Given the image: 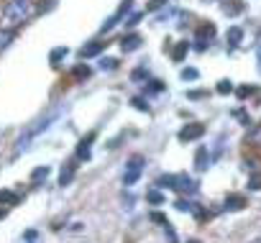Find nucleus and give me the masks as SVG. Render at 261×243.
Masks as SVG:
<instances>
[{"label":"nucleus","instance_id":"obj_1","mask_svg":"<svg viewBox=\"0 0 261 243\" xmlns=\"http://www.w3.org/2000/svg\"><path fill=\"white\" fill-rule=\"evenodd\" d=\"M31 3L33 0H8L0 13V29H18L31 13Z\"/></svg>","mask_w":261,"mask_h":243},{"label":"nucleus","instance_id":"obj_2","mask_svg":"<svg viewBox=\"0 0 261 243\" xmlns=\"http://www.w3.org/2000/svg\"><path fill=\"white\" fill-rule=\"evenodd\" d=\"M156 184L159 187H167V190H177V192H182V195L197 190L195 179H190L187 174H164V177L156 179Z\"/></svg>","mask_w":261,"mask_h":243},{"label":"nucleus","instance_id":"obj_3","mask_svg":"<svg viewBox=\"0 0 261 243\" xmlns=\"http://www.w3.org/2000/svg\"><path fill=\"white\" fill-rule=\"evenodd\" d=\"M54 115H57V113H49V115H46V118H39V121H36V123L31 125V128H29V131H26V133H23V136H21V138H18V146H15V154H18V151H23L26 146H29V141H31L33 136H39V133H41V131H46V128H49V123L54 121Z\"/></svg>","mask_w":261,"mask_h":243},{"label":"nucleus","instance_id":"obj_4","mask_svg":"<svg viewBox=\"0 0 261 243\" xmlns=\"http://www.w3.org/2000/svg\"><path fill=\"white\" fill-rule=\"evenodd\" d=\"M143 172V156H133L128 164H125V174H123V184L125 187H131V184H136L138 182V177Z\"/></svg>","mask_w":261,"mask_h":243},{"label":"nucleus","instance_id":"obj_5","mask_svg":"<svg viewBox=\"0 0 261 243\" xmlns=\"http://www.w3.org/2000/svg\"><path fill=\"white\" fill-rule=\"evenodd\" d=\"M202 133H205V125L202 123H187L184 128L177 133V138L182 141V143H192L197 138H202Z\"/></svg>","mask_w":261,"mask_h":243},{"label":"nucleus","instance_id":"obj_6","mask_svg":"<svg viewBox=\"0 0 261 243\" xmlns=\"http://www.w3.org/2000/svg\"><path fill=\"white\" fill-rule=\"evenodd\" d=\"M213 36H215V26H213V23H202V26H197V31H195V41H197V44H195V46L200 49V51H205Z\"/></svg>","mask_w":261,"mask_h":243},{"label":"nucleus","instance_id":"obj_7","mask_svg":"<svg viewBox=\"0 0 261 243\" xmlns=\"http://www.w3.org/2000/svg\"><path fill=\"white\" fill-rule=\"evenodd\" d=\"M97 138V131H90L87 136L77 143V159L79 161H87L90 159V154H92V141Z\"/></svg>","mask_w":261,"mask_h":243},{"label":"nucleus","instance_id":"obj_8","mask_svg":"<svg viewBox=\"0 0 261 243\" xmlns=\"http://www.w3.org/2000/svg\"><path fill=\"white\" fill-rule=\"evenodd\" d=\"M131 8H133V0H123V5H121L118 11H115V13H113V15H110V18H107V21L103 23V33H105V31H110L113 26L121 21V18H125V13H128Z\"/></svg>","mask_w":261,"mask_h":243},{"label":"nucleus","instance_id":"obj_9","mask_svg":"<svg viewBox=\"0 0 261 243\" xmlns=\"http://www.w3.org/2000/svg\"><path fill=\"white\" fill-rule=\"evenodd\" d=\"M105 44H107V41H90V44H85V46L79 49V57H82V59H92V57H97V54L105 49Z\"/></svg>","mask_w":261,"mask_h":243},{"label":"nucleus","instance_id":"obj_10","mask_svg":"<svg viewBox=\"0 0 261 243\" xmlns=\"http://www.w3.org/2000/svg\"><path fill=\"white\" fill-rule=\"evenodd\" d=\"M141 44H143V39H141L138 33H128V36H123V39H121V49L125 54H131V51L141 49Z\"/></svg>","mask_w":261,"mask_h":243},{"label":"nucleus","instance_id":"obj_11","mask_svg":"<svg viewBox=\"0 0 261 243\" xmlns=\"http://www.w3.org/2000/svg\"><path fill=\"white\" fill-rule=\"evenodd\" d=\"M75 174H77V164H75V161H67V164H64V169H61V174H59V184H61V187L72 184V179H75Z\"/></svg>","mask_w":261,"mask_h":243},{"label":"nucleus","instance_id":"obj_12","mask_svg":"<svg viewBox=\"0 0 261 243\" xmlns=\"http://www.w3.org/2000/svg\"><path fill=\"white\" fill-rule=\"evenodd\" d=\"M210 167V154H208V149L200 146L197 149V154H195V169L197 172H205V169Z\"/></svg>","mask_w":261,"mask_h":243},{"label":"nucleus","instance_id":"obj_13","mask_svg":"<svg viewBox=\"0 0 261 243\" xmlns=\"http://www.w3.org/2000/svg\"><path fill=\"white\" fill-rule=\"evenodd\" d=\"M244 208H246L244 195H228L226 197V210H244Z\"/></svg>","mask_w":261,"mask_h":243},{"label":"nucleus","instance_id":"obj_14","mask_svg":"<svg viewBox=\"0 0 261 243\" xmlns=\"http://www.w3.org/2000/svg\"><path fill=\"white\" fill-rule=\"evenodd\" d=\"M244 169H246V172H251L254 177H261V159L246 156V159H244Z\"/></svg>","mask_w":261,"mask_h":243},{"label":"nucleus","instance_id":"obj_15","mask_svg":"<svg viewBox=\"0 0 261 243\" xmlns=\"http://www.w3.org/2000/svg\"><path fill=\"white\" fill-rule=\"evenodd\" d=\"M226 39H228L230 46H238L241 39H244V29H241V26H230L228 33H226Z\"/></svg>","mask_w":261,"mask_h":243},{"label":"nucleus","instance_id":"obj_16","mask_svg":"<svg viewBox=\"0 0 261 243\" xmlns=\"http://www.w3.org/2000/svg\"><path fill=\"white\" fill-rule=\"evenodd\" d=\"M187 51H190V44H187V41H177L174 49H172V59L174 61H182L187 57Z\"/></svg>","mask_w":261,"mask_h":243},{"label":"nucleus","instance_id":"obj_17","mask_svg":"<svg viewBox=\"0 0 261 243\" xmlns=\"http://www.w3.org/2000/svg\"><path fill=\"white\" fill-rule=\"evenodd\" d=\"M246 143H248V146H254V149H261V125H254V128L248 131Z\"/></svg>","mask_w":261,"mask_h":243},{"label":"nucleus","instance_id":"obj_18","mask_svg":"<svg viewBox=\"0 0 261 243\" xmlns=\"http://www.w3.org/2000/svg\"><path fill=\"white\" fill-rule=\"evenodd\" d=\"M72 77H75L77 82H85V79L90 77V67L87 64H77L75 69H72Z\"/></svg>","mask_w":261,"mask_h":243},{"label":"nucleus","instance_id":"obj_19","mask_svg":"<svg viewBox=\"0 0 261 243\" xmlns=\"http://www.w3.org/2000/svg\"><path fill=\"white\" fill-rule=\"evenodd\" d=\"M13 39H15V31L13 29H0V51H3Z\"/></svg>","mask_w":261,"mask_h":243},{"label":"nucleus","instance_id":"obj_20","mask_svg":"<svg viewBox=\"0 0 261 243\" xmlns=\"http://www.w3.org/2000/svg\"><path fill=\"white\" fill-rule=\"evenodd\" d=\"M174 208H177L179 213H195V210H197V205H195V202H190V200H184V197H179V200L174 202Z\"/></svg>","mask_w":261,"mask_h":243},{"label":"nucleus","instance_id":"obj_21","mask_svg":"<svg viewBox=\"0 0 261 243\" xmlns=\"http://www.w3.org/2000/svg\"><path fill=\"white\" fill-rule=\"evenodd\" d=\"M223 11L230 13V15H236V13L244 11V3H241V0H228V3H223Z\"/></svg>","mask_w":261,"mask_h":243},{"label":"nucleus","instance_id":"obj_22","mask_svg":"<svg viewBox=\"0 0 261 243\" xmlns=\"http://www.w3.org/2000/svg\"><path fill=\"white\" fill-rule=\"evenodd\" d=\"M67 54H69V49H67V46H57V49H54V51L49 54V61H51V64H59V59H64Z\"/></svg>","mask_w":261,"mask_h":243},{"label":"nucleus","instance_id":"obj_23","mask_svg":"<svg viewBox=\"0 0 261 243\" xmlns=\"http://www.w3.org/2000/svg\"><path fill=\"white\" fill-rule=\"evenodd\" d=\"M18 202V195L11 190H0V205H15Z\"/></svg>","mask_w":261,"mask_h":243},{"label":"nucleus","instance_id":"obj_24","mask_svg":"<svg viewBox=\"0 0 261 243\" xmlns=\"http://www.w3.org/2000/svg\"><path fill=\"white\" fill-rule=\"evenodd\" d=\"M215 92H218V95H230L233 92V82H230V79H220L218 87H215Z\"/></svg>","mask_w":261,"mask_h":243},{"label":"nucleus","instance_id":"obj_25","mask_svg":"<svg viewBox=\"0 0 261 243\" xmlns=\"http://www.w3.org/2000/svg\"><path fill=\"white\" fill-rule=\"evenodd\" d=\"M46 177H49V167H39L31 172V182H41V179H46Z\"/></svg>","mask_w":261,"mask_h":243},{"label":"nucleus","instance_id":"obj_26","mask_svg":"<svg viewBox=\"0 0 261 243\" xmlns=\"http://www.w3.org/2000/svg\"><path fill=\"white\" fill-rule=\"evenodd\" d=\"M149 220H151V223H156V226H169L167 215H164V213H159V210L151 213V215H149Z\"/></svg>","mask_w":261,"mask_h":243},{"label":"nucleus","instance_id":"obj_27","mask_svg":"<svg viewBox=\"0 0 261 243\" xmlns=\"http://www.w3.org/2000/svg\"><path fill=\"white\" fill-rule=\"evenodd\" d=\"M146 200H149L151 205H161V202H164V195H161L159 190H151V192L146 195Z\"/></svg>","mask_w":261,"mask_h":243},{"label":"nucleus","instance_id":"obj_28","mask_svg":"<svg viewBox=\"0 0 261 243\" xmlns=\"http://www.w3.org/2000/svg\"><path fill=\"white\" fill-rule=\"evenodd\" d=\"M200 77V72H197L195 67H184L182 69V79H197Z\"/></svg>","mask_w":261,"mask_h":243},{"label":"nucleus","instance_id":"obj_29","mask_svg":"<svg viewBox=\"0 0 261 243\" xmlns=\"http://www.w3.org/2000/svg\"><path fill=\"white\" fill-rule=\"evenodd\" d=\"M149 75H146V69H143V67H138V69H133L131 72V79H133V82H141V79H146Z\"/></svg>","mask_w":261,"mask_h":243},{"label":"nucleus","instance_id":"obj_30","mask_svg":"<svg viewBox=\"0 0 261 243\" xmlns=\"http://www.w3.org/2000/svg\"><path fill=\"white\" fill-rule=\"evenodd\" d=\"M167 5V0H151V3L146 5V13H154V11H159V8H164Z\"/></svg>","mask_w":261,"mask_h":243},{"label":"nucleus","instance_id":"obj_31","mask_svg":"<svg viewBox=\"0 0 261 243\" xmlns=\"http://www.w3.org/2000/svg\"><path fill=\"white\" fill-rule=\"evenodd\" d=\"M254 92H256V87H238V97H241V100H246V97L254 95Z\"/></svg>","mask_w":261,"mask_h":243},{"label":"nucleus","instance_id":"obj_32","mask_svg":"<svg viewBox=\"0 0 261 243\" xmlns=\"http://www.w3.org/2000/svg\"><path fill=\"white\" fill-rule=\"evenodd\" d=\"M131 103H133V107H136V110H143V113H149V105H146V103H143V100H141V97H133V100H131Z\"/></svg>","mask_w":261,"mask_h":243},{"label":"nucleus","instance_id":"obj_33","mask_svg":"<svg viewBox=\"0 0 261 243\" xmlns=\"http://www.w3.org/2000/svg\"><path fill=\"white\" fill-rule=\"evenodd\" d=\"M115 67H118V61H115V59H103L100 61V69H115Z\"/></svg>","mask_w":261,"mask_h":243},{"label":"nucleus","instance_id":"obj_34","mask_svg":"<svg viewBox=\"0 0 261 243\" xmlns=\"http://www.w3.org/2000/svg\"><path fill=\"white\" fill-rule=\"evenodd\" d=\"M164 230H167V238H169V243H177V233L172 230V223H169V226H164Z\"/></svg>","mask_w":261,"mask_h":243},{"label":"nucleus","instance_id":"obj_35","mask_svg":"<svg viewBox=\"0 0 261 243\" xmlns=\"http://www.w3.org/2000/svg\"><path fill=\"white\" fill-rule=\"evenodd\" d=\"M248 190H261V177H251V182H248Z\"/></svg>","mask_w":261,"mask_h":243},{"label":"nucleus","instance_id":"obj_36","mask_svg":"<svg viewBox=\"0 0 261 243\" xmlns=\"http://www.w3.org/2000/svg\"><path fill=\"white\" fill-rule=\"evenodd\" d=\"M141 18H143V13H133V15L128 18V21H125V26H136V23L141 21Z\"/></svg>","mask_w":261,"mask_h":243},{"label":"nucleus","instance_id":"obj_37","mask_svg":"<svg viewBox=\"0 0 261 243\" xmlns=\"http://www.w3.org/2000/svg\"><path fill=\"white\" fill-rule=\"evenodd\" d=\"M208 92L205 90H195V92H187V97H192V100H197V97H205Z\"/></svg>","mask_w":261,"mask_h":243},{"label":"nucleus","instance_id":"obj_38","mask_svg":"<svg viewBox=\"0 0 261 243\" xmlns=\"http://www.w3.org/2000/svg\"><path fill=\"white\" fill-rule=\"evenodd\" d=\"M233 115H236V118H241V121H244V125H248V123H251V118H248L246 113H241V110H236V113H233Z\"/></svg>","mask_w":261,"mask_h":243},{"label":"nucleus","instance_id":"obj_39","mask_svg":"<svg viewBox=\"0 0 261 243\" xmlns=\"http://www.w3.org/2000/svg\"><path fill=\"white\" fill-rule=\"evenodd\" d=\"M256 54H259V72H261V33H259V44H256Z\"/></svg>","mask_w":261,"mask_h":243},{"label":"nucleus","instance_id":"obj_40","mask_svg":"<svg viewBox=\"0 0 261 243\" xmlns=\"http://www.w3.org/2000/svg\"><path fill=\"white\" fill-rule=\"evenodd\" d=\"M161 90V82H151V92H159Z\"/></svg>","mask_w":261,"mask_h":243},{"label":"nucleus","instance_id":"obj_41","mask_svg":"<svg viewBox=\"0 0 261 243\" xmlns=\"http://www.w3.org/2000/svg\"><path fill=\"white\" fill-rule=\"evenodd\" d=\"M187 243H200V241H197V238H190V241H187Z\"/></svg>","mask_w":261,"mask_h":243},{"label":"nucleus","instance_id":"obj_42","mask_svg":"<svg viewBox=\"0 0 261 243\" xmlns=\"http://www.w3.org/2000/svg\"><path fill=\"white\" fill-rule=\"evenodd\" d=\"M0 218H5V210H0Z\"/></svg>","mask_w":261,"mask_h":243}]
</instances>
